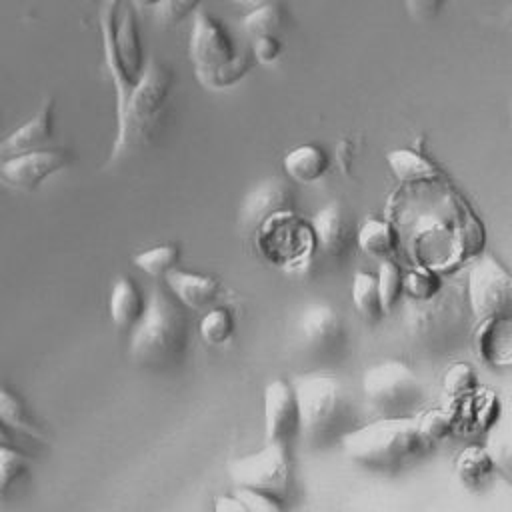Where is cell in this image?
<instances>
[{
    "instance_id": "cell-21",
    "label": "cell",
    "mask_w": 512,
    "mask_h": 512,
    "mask_svg": "<svg viewBox=\"0 0 512 512\" xmlns=\"http://www.w3.org/2000/svg\"><path fill=\"white\" fill-rule=\"evenodd\" d=\"M146 308L140 288L126 276H120L110 292V318L118 330H132Z\"/></svg>"
},
{
    "instance_id": "cell-42",
    "label": "cell",
    "mask_w": 512,
    "mask_h": 512,
    "mask_svg": "<svg viewBox=\"0 0 512 512\" xmlns=\"http://www.w3.org/2000/svg\"><path fill=\"white\" fill-rule=\"evenodd\" d=\"M510 20H512V14H510Z\"/></svg>"
},
{
    "instance_id": "cell-33",
    "label": "cell",
    "mask_w": 512,
    "mask_h": 512,
    "mask_svg": "<svg viewBox=\"0 0 512 512\" xmlns=\"http://www.w3.org/2000/svg\"><path fill=\"white\" fill-rule=\"evenodd\" d=\"M26 470L28 460L6 442H0V494H4L18 478H22Z\"/></svg>"
},
{
    "instance_id": "cell-36",
    "label": "cell",
    "mask_w": 512,
    "mask_h": 512,
    "mask_svg": "<svg viewBox=\"0 0 512 512\" xmlns=\"http://www.w3.org/2000/svg\"><path fill=\"white\" fill-rule=\"evenodd\" d=\"M234 496L242 502L246 512H278L284 508V504L278 502L276 498L262 494L258 490L246 488V486H236Z\"/></svg>"
},
{
    "instance_id": "cell-22",
    "label": "cell",
    "mask_w": 512,
    "mask_h": 512,
    "mask_svg": "<svg viewBox=\"0 0 512 512\" xmlns=\"http://www.w3.org/2000/svg\"><path fill=\"white\" fill-rule=\"evenodd\" d=\"M356 244L366 256L384 260V258H392L398 244V234L390 222L378 220V218H366L356 232Z\"/></svg>"
},
{
    "instance_id": "cell-31",
    "label": "cell",
    "mask_w": 512,
    "mask_h": 512,
    "mask_svg": "<svg viewBox=\"0 0 512 512\" xmlns=\"http://www.w3.org/2000/svg\"><path fill=\"white\" fill-rule=\"evenodd\" d=\"M452 428H454V418L440 408L418 414V430L430 448L436 442L444 440L452 432Z\"/></svg>"
},
{
    "instance_id": "cell-4",
    "label": "cell",
    "mask_w": 512,
    "mask_h": 512,
    "mask_svg": "<svg viewBox=\"0 0 512 512\" xmlns=\"http://www.w3.org/2000/svg\"><path fill=\"white\" fill-rule=\"evenodd\" d=\"M300 416V438L320 450L340 442L356 428V408L346 386L334 376H302L294 384Z\"/></svg>"
},
{
    "instance_id": "cell-11",
    "label": "cell",
    "mask_w": 512,
    "mask_h": 512,
    "mask_svg": "<svg viewBox=\"0 0 512 512\" xmlns=\"http://www.w3.org/2000/svg\"><path fill=\"white\" fill-rule=\"evenodd\" d=\"M300 438V416L294 386L276 378L264 388V442L294 446Z\"/></svg>"
},
{
    "instance_id": "cell-18",
    "label": "cell",
    "mask_w": 512,
    "mask_h": 512,
    "mask_svg": "<svg viewBox=\"0 0 512 512\" xmlns=\"http://www.w3.org/2000/svg\"><path fill=\"white\" fill-rule=\"evenodd\" d=\"M168 290L178 298L184 308L206 312L212 308L220 296V282L206 274L170 270L164 276Z\"/></svg>"
},
{
    "instance_id": "cell-35",
    "label": "cell",
    "mask_w": 512,
    "mask_h": 512,
    "mask_svg": "<svg viewBox=\"0 0 512 512\" xmlns=\"http://www.w3.org/2000/svg\"><path fill=\"white\" fill-rule=\"evenodd\" d=\"M440 290L442 282L430 270H412L404 274V292H408L412 300H428Z\"/></svg>"
},
{
    "instance_id": "cell-32",
    "label": "cell",
    "mask_w": 512,
    "mask_h": 512,
    "mask_svg": "<svg viewBox=\"0 0 512 512\" xmlns=\"http://www.w3.org/2000/svg\"><path fill=\"white\" fill-rule=\"evenodd\" d=\"M476 386H478V376L472 370V366H468L466 362L452 364L444 374V390L452 398L468 396L476 390Z\"/></svg>"
},
{
    "instance_id": "cell-17",
    "label": "cell",
    "mask_w": 512,
    "mask_h": 512,
    "mask_svg": "<svg viewBox=\"0 0 512 512\" xmlns=\"http://www.w3.org/2000/svg\"><path fill=\"white\" fill-rule=\"evenodd\" d=\"M484 450L494 472L512 488V402L504 400L486 430Z\"/></svg>"
},
{
    "instance_id": "cell-16",
    "label": "cell",
    "mask_w": 512,
    "mask_h": 512,
    "mask_svg": "<svg viewBox=\"0 0 512 512\" xmlns=\"http://www.w3.org/2000/svg\"><path fill=\"white\" fill-rule=\"evenodd\" d=\"M54 106L56 102L52 96L44 98L38 112L30 120L0 140V162L16 154L50 146L54 136Z\"/></svg>"
},
{
    "instance_id": "cell-40",
    "label": "cell",
    "mask_w": 512,
    "mask_h": 512,
    "mask_svg": "<svg viewBox=\"0 0 512 512\" xmlns=\"http://www.w3.org/2000/svg\"><path fill=\"white\" fill-rule=\"evenodd\" d=\"M132 2V6L136 8V10H144V8H154V6H158L162 0H130Z\"/></svg>"
},
{
    "instance_id": "cell-14",
    "label": "cell",
    "mask_w": 512,
    "mask_h": 512,
    "mask_svg": "<svg viewBox=\"0 0 512 512\" xmlns=\"http://www.w3.org/2000/svg\"><path fill=\"white\" fill-rule=\"evenodd\" d=\"M292 206L294 196L290 186L280 178H266L244 196L240 206V224L246 232H252L274 216L292 212Z\"/></svg>"
},
{
    "instance_id": "cell-41",
    "label": "cell",
    "mask_w": 512,
    "mask_h": 512,
    "mask_svg": "<svg viewBox=\"0 0 512 512\" xmlns=\"http://www.w3.org/2000/svg\"><path fill=\"white\" fill-rule=\"evenodd\" d=\"M0 442H6V444L12 442V430L8 426H4L2 420H0Z\"/></svg>"
},
{
    "instance_id": "cell-6",
    "label": "cell",
    "mask_w": 512,
    "mask_h": 512,
    "mask_svg": "<svg viewBox=\"0 0 512 512\" xmlns=\"http://www.w3.org/2000/svg\"><path fill=\"white\" fill-rule=\"evenodd\" d=\"M100 34L116 104H120L146 66L136 8L130 0H104L100 8Z\"/></svg>"
},
{
    "instance_id": "cell-3",
    "label": "cell",
    "mask_w": 512,
    "mask_h": 512,
    "mask_svg": "<svg viewBox=\"0 0 512 512\" xmlns=\"http://www.w3.org/2000/svg\"><path fill=\"white\" fill-rule=\"evenodd\" d=\"M130 332L132 360L142 368L166 370L184 358L190 322L184 306L170 290L154 288L142 318Z\"/></svg>"
},
{
    "instance_id": "cell-23",
    "label": "cell",
    "mask_w": 512,
    "mask_h": 512,
    "mask_svg": "<svg viewBox=\"0 0 512 512\" xmlns=\"http://www.w3.org/2000/svg\"><path fill=\"white\" fill-rule=\"evenodd\" d=\"M456 474L470 490H480L494 474V466L484 446H466L456 458Z\"/></svg>"
},
{
    "instance_id": "cell-19",
    "label": "cell",
    "mask_w": 512,
    "mask_h": 512,
    "mask_svg": "<svg viewBox=\"0 0 512 512\" xmlns=\"http://www.w3.org/2000/svg\"><path fill=\"white\" fill-rule=\"evenodd\" d=\"M478 358L494 368L512 366V318L480 320L474 334Z\"/></svg>"
},
{
    "instance_id": "cell-2",
    "label": "cell",
    "mask_w": 512,
    "mask_h": 512,
    "mask_svg": "<svg viewBox=\"0 0 512 512\" xmlns=\"http://www.w3.org/2000/svg\"><path fill=\"white\" fill-rule=\"evenodd\" d=\"M340 446L348 460L382 474L404 470L430 448L418 430V414L378 416L344 434Z\"/></svg>"
},
{
    "instance_id": "cell-1",
    "label": "cell",
    "mask_w": 512,
    "mask_h": 512,
    "mask_svg": "<svg viewBox=\"0 0 512 512\" xmlns=\"http://www.w3.org/2000/svg\"><path fill=\"white\" fill-rule=\"evenodd\" d=\"M174 80V70L166 62L158 58L146 60L136 84L116 104V138L108 164H116L120 158L136 152L158 132L174 90Z\"/></svg>"
},
{
    "instance_id": "cell-27",
    "label": "cell",
    "mask_w": 512,
    "mask_h": 512,
    "mask_svg": "<svg viewBox=\"0 0 512 512\" xmlns=\"http://www.w3.org/2000/svg\"><path fill=\"white\" fill-rule=\"evenodd\" d=\"M282 28H284V10L274 2L262 4L242 18V30L250 40L258 36H280Z\"/></svg>"
},
{
    "instance_id": "cell-15",
    "label": "cell",
    "mask_w": 512,
    "mask_h": 512,
    "mask_svg": "<svg viewBox=\"0 0 512 512\" xmlns=\"http://www.w3.org/2000/svg\"><path fill=\"white\" fill-rule=\"evenodd\" d=\"M414 304L416 308L410 318L406 316V320H410V330L420 338V342H436L440 336L454 330L460 332L464 326L460 304L456 302L454 306V302L448 296H440V292L428 300H414Z\"/></svg>"
},
{
    "instance_id": "cell-7",
    "label": "cell",
    "mask_w": 512,
    "mask_h": 512,
    "mask_svg": "<svg viewBox=\"0 0 512 512\" xmlns=\"http://www.w3.org/2000/svg\"><path fill=\"white\" fill-rule=\"evenodd\" d=\"M362 394L378 416H414L426 400L420 378L400 360L370 366L362 376Z\"/></svg>"
},
{
    "instance_id": "cell-10",
    "label": "cell",
    "mask_w": 512,
    "mask_h": 512,
    "mask_svg": "<svg viewBox=\"0 0 512 512\" xmlns=\"http://www.w3.org/2000/svg\"><path fill=\"white\" fill-rule=\"evenodd\" d=\"M70 164V152L62 148H40L24 154L10 156L0 162L4 182L22 192H34L48 178L58 174Z\"/></svg>"
},
{
    "instance_id": "cell-26",
    "label": "cell",
    "mask_w": 512,
    "mask_h": 512,
    "mask_svg": "<svg viewBox=\"0 0 512 512\" xmlns=\"http://www.w3.org/2000/svg\"><path fill=\"white\" fill-rule=\"evenodd\" d=\"M352 304L356 312L368 320V322H378L384 316L380 294H378V284L376 276L364 270H358L352 278Z\"/></svg>"
},
{
    "instance_id": "cell-13",
    "label": "cell",
    "mask_w": 512,
    "mask_h": 512,
    "mask_svg": "<svg viewBox=\"0 0 512 512\" xmlns=\"http://www.w3.org/2000/svg\"><path fill=\"white\" fill-rule=\"evenodd\" d=\"M312 240L318 256L326 262H340L350 254L354 240L352 220L340 202L322 206L312 218Z\"/></svg>"
},
{
    "instance_id": "cell-29",
    "label": "cell",
    "mask_w": 512,
    "mask_h": 512,
    "mask_svg": "<svg viewBox=\"0 0 512 512\" xmlns=\"http://www.w3.org/2000/svg\"><path fill=\"white\" fill-rule=\"evenodd\" d=\"M376 284H378L382 310H384V314H388L398 304V300L404 292V272L400 270V266L392 258L380 260L378 274H376Z\"/></svg>"
},
{
    "instance_id": "cell-28",
    "label": "cell",
    "mask_w": 512,
    "mask_h": 512,
    "mask_svg": "<svg viewBox=\"0 0 512 512\" xmlns=\"http://www.w3.org/2000/svg\"><path fill=\"white\" fill-rule=\"evenodd\" d=\"M180 260V248L176 244H160L134 256V266L152 278H164L176 268Z\"/></svg>"
},
{
    "instance_id": "cell-34",
    "label": "cell",
    "mask_w": 512,
    "mask_h": 512,
    "mask_svg": "<svg viewBox=\"0 0 512 512\" xmlns=\"http://www.w3.org/2000/svg\"><path fill=\"white\" fill-rule=\"evenodd\" d=\"M200 0H162L154 6V18L162 28H172L198 10Z\"/></svg>"
},
{
    "instance_id": "cell-20",
    "label": "cell",
    "mask_w": 512,
    "mask_h": 512,
    "mask_svg": "<svg viewBox=\"0 0 512 512\" xmlns=\"http://www.w3.org/2000/svg\"><path fill=\"white\" fill-rule=\"evenodd\" d=\"M282 168L290 180L300 184H314L324 178L330 168V160L320 146L300 144L284 156Z\"/></svg>"
},
{
    "instance_id": "cell-25",
    "label": "cell",
    "mask_w": 512,
    "mask_h": 512,
    "mask_svg": "<svg viewBox=\"0 0 512 512\" xmlns=\"http://www.w3.org/2000/svg\"><path fill=\"white\" fill-rule=\"evenodd\" d=\"M390 170L394 176L402 182L414 184V182H424V180H434L438 176L436 168L418 152L408 150V148H396L388 152L386 156Z\"/></svg>"
},
{
    "instance_id": "cell-9",
    "label": "cell",
    "mask_w": 512,
    "mask_h": 512,
    "mask_svg": "<svg viewBox=\"0 0 512 512\" xmlns=\"http://www.w3.org/2000/svg\"><path fill=\"white\" fill-rule=\"evenodd\" d=\"M468 306L478 322L512 318V274L492 254L480 256L468 270Z\"/></svg>"
},
{
    "instance_id": "cell-12",
    "label": "cell",
    "mask_w": 512,
    "mask_h": 512,
    "mask_svg": "<svg viewBox=\"0 0 512 512\" xmlns=\"http://www.w3.org/2000/svg\"><path fill=\"white\" fill-rule=\"evenodd\" d=\"M298 334L308 352L328 358L342 348L346 328L334 306L326 302H316L302 312L298 322Z\"/></svg>"
},
{
    "instance_id": "cell-37",
    "label": "cell",
    "mask_w": 512,
    "mask_h": 512,
    "mask_svg": "<svg viewBox=\"0 0 512 512\" xmlns=\"http://www.w3.org/2000/svg\"><path fill=\"white\" fill-rule=\"evenodd\" d=\"M252 42V56L256 62L272 64L282 54V40L280 36H258Z\"/></svg>"
},
{
    "instance_id": "cell-30",
    "label": "cell",
    "mask_w": 512,
    "mask_h": 512,
    "mask_svg": "<svg viewBox=\"0 0 512 512\" xmlns=\"http://www.w3.org/2000/svg\"><path fill=\"white\" fill-rule=\"evenodd\" d=\"M200 336L212 346H220L234 334V316L224 306H212L200 320Z\"/></svg>"
},
{
    "instance_id": "cell-39",
    "label": "cell",
    "mask_w": 512,
    "mask_h": 512,
    "mask_svg": "<svg viewBox=\"0 0 512 512\" xmlns=\"http://www.w3.org/2000/svg\"><path fill=\"white\" fill-rule=\"evenodd\" d=\"M214 508L220 510V512H246L242 502L232 494V496H220L216 502H214Z\"/></svg>"
},
{
    "instance_id": "cell-38",
    "label": "cell",
    "mask_w": 512,
    "mask_h": 512,
    "mask_svg": "<svg viewBox=\"0 0 512 512\" xmlns=\"http://www.w3.org/2000/svg\"><path fill=\"white\" fill-rule=\"evenodd\" d=\"M446 0H404L406 12L416 22H432L440 16Z\"/></svg>"
},
{
    "instance_id": "cell-5",
    "label": "cell",
    "mask_w": 512,
    "mask_h": 512,
    "mask_svg": "<svg viewBox=\"0 0 512 512\" xmlns=\"http://www.w3.org/2000/svg\"><path fill=\"white\" fill-rule=\"evenodd\" d=\"M188 56L196 80L208 90H226L238 84L252 68L254 56L240 52L228 28L208 10L192 14Z\"/></svg>"
},
{
    "instance_id": "cell-24",
    "label": "cell",
    "mask_w": 512,
    "mask_h": 512,
    "mask_svg": "<svg viewBox=\"0 0 512 512\" xmlns=\"http://www.w3.org/2000/svg\"><path fill=\"white\" fill-rule=\"evenodd\" d=\"M0 420L4 426H8L14 432H22L26 436H32L40 442H46V436L42 430L34 424L26 404L16 396L10 388L0 384Z\"/></svg>"
},
{
    "instance_id": "cell-8",
    "label": "cell",
    "mask_w": 512,
    "mask_h": 512,
    "mask_svg": "<svg viewBox=\"0 0 512 512\" xmlns=\"http://www.w3.org/2000/svg\"><path fill=\"white\" fill-rule=\"evenodd\" d=\"M228 474L236 486H246L284 502L292 490V446L264 442L258 452L230 460Z\"/></svg>"
}]
</instances>
